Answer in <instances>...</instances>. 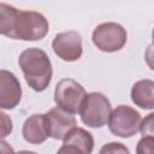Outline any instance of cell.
I'll return each instance as SVG.
<instances>
[{"label":"cell","instance_id":"14","mask_svg":"<svg viewBox=\"0 0 154 154\" xmlns=\"http://www.w3.org/2000/svg\"><path fill=\"white\" fill-rule=\"evenodd\" d=\"M136 154H154V137L143 136L137 143Z\"/></svg>","mask_w":154,"mask_h":154},{"label":"cell","instance_id":"17","mask_svg":"<svg viewBox=\"0 0 154 154\" xmlns=\"http://www.w3.org/2000/svg\"><path fill=\"white\" fill-rule=\"evenodd\" d=\"M57 154H84V152L82 149H79L78 147L70 144V143H64Z\"/></svg>","mask_w":154,"mask_h":154},{"label":"cell","instance_id":"1","mask_svg":"<svg viewBox=\"0 0 154 154\" xmlns=\"http://www.w3.org/2000/svg\"><path fill=\"white\" fill-rule=\"evenodd\" d=\"M46 17L35 11H22L0 4V32L7 37L24 41H37L48 32Z\"/></svg>","mask_w":154,"mask_h":154},{"label":"cell","instance_id":"20","mask_svg":"<svg viewBox=\"0 0 154 154\" xmlns=\"http://www.w3.org/2000/svg\"><path fill=\"white\" fill-rule=\"evenodd\" d=\"M17 154H36L35 152H30V150H20L19 153H17Z\"/></svg>","mask_w":154,"mask_h":154},{"label":"cell","instance_id":"16","mask_svg":"<svg viewBox=\"0 0 154 154\" xmlns=\"http://www.w3.org/2000/svg\"><path fill=\"white\" fill-rule=\"evenodd\" d=\"M0 116H1V136L5 137L12 131V122L4 112H1Z\"/></svg>","mask_w":154,"mask_h":154},{"label":"cell","instance_id":"21","mask_svg":"<svg viewBox=\"0 0 154 154\" xmlns=\"http://www.w3.org/2000/svg\"><path fill=\"white\" fill-rule=\"evenodd\" d=\"M152 37H153V45H154V29H153V31H152Z\"/></svg>","mask_w":154,"mask_h":154},{"label":"cell","instance_id":"8","mask_svg":"<svg viewBox=\"0 0 154 154\" xmlns=\"http://www.w3.org/2000/svg\"><path fill=\"white\" fill-rule=\"evenodd\" d=\"M46 120L48 126L49 137L55 140H65L67 134L76 128L77 123L71 113L57 107L52 108L46 113Z\"/></svg>","mask_w":154,"mask_h":154},{"label":"cell","instance_id":"2","mask_svg":"<svg viewBox=\"0 0 154 154\" xmlns=\"http://www.w3.org/2000/svg\"><path fill=\"white\" fill-rule=\"evenodd\" d=\"M18 64L29 87L35 91H43L52 79V65L48 55L40 48H28L19 55Z\"/></svg>","mask_w":154,"mask_h":154},{"label":"cell","instance_id":"11","mask_svg":"<svg viewBox=\"0 0 154 154\" xmlns=\"http://www.w3.org/2000/svg\"><path fill=\"white\" fill-rule=\"evenodd\" d=\"M131 100L141 108H154V81L141 79L136 82L131 89Z\"/></svg>","mask_w":154,"mask_h":154},{"label":"cell","instance_id":"9","mask_svg":"<svg viewBox=\"0 0 154 154\" xmlns=\"http://www.w3.org/2000/svg\"><path fill=\"white\" fill-rule=\"evenodd\" d=\"M22 96V88L17 77L6 70L0 71V107L4 109L14 108Z\"/></svg>","mask_w":154,"mask_h":154},{"label":"cell","instance_id":"10","mask_svg":"<svg viewBox=\"0 0 154 154\" xmlns=\"http://www.w3.org/2000/svg\"><path fill=\"white\" fill-rule=\"evenodd\" d=\"M22 134L24 140L31 144L45 142L46 138L49 137L46 114H32L29 117L23 124Z\"/></svg>","mask_w":154,"mask_h":154},{"label":"cell","instance_id":"18","mask_svg":"<svg viewBox=\"0 0 154 154\" xmlns=\"http://www.w3.org/2000/svg\"><path fill=\"white\" fill-rule=\"evenodd\" d=\"M144 59H146V63L149 66V69L154 70V45L153 43L147 47L146 53H144Z\"/></svg>","mask_w":154,"mask_h":154},{"label":"cell","instance_id":"15","mask_svg":"<svg viewBox=\"0 0 154 154\" xmlns=\"http://www.w3.org/2000/svg\"><path fill=\"white\" fill-rule=\"evenodd\" d=\"M140 131L142 136L154 137V113H150L144 117V119L141 122Z\"/></svg>","mask_w":154,"mask_h":154},{"label":"cell","instance_id":"6","mask_svg":"<svg viewBox=\"0 0 154 154\" xmlns=\"http://www.w3.org/2000/svg\"><path fill=\"white\" fill-rule=\"evenodd\" d=\"M93 43L102 52H117L122 49L126 42L125 29L113 22L102 23L93 31Z\"/></svg>","mask_w":154,"mask_h":154},{"label":"cell","instance_id":"4","mask_svg":"<svg viewBox=\"0 0 154 154\" xmlns=\"http://www.w3.org/2000/svg\"><path fill=\"white\" fill-rule=\"evenodd\" d=\"M87 93L84 88L72 78H64L58 82L54 90V101L59 108L67 113H79Z\"/></svg>","mask_w":154,"mask_h":154},{"label":"cell","instance_id":"13","mask_svg":"<svg viewBox=\"0 0 154 154\" xmlns=\"http://www.w3.org/2000/svg\"><path fill=\"white\" fill-rule=\"evenodd\" d=\"M99 154H130L128 147L119 142H109L101 147Z\"/></svg>","mask_w":154,"mask_h":154},{"label":"cell","instance_id":"3","mask_svg":"<svg viewBox=\"0 0 154 154\" xmlns=\"http://www.w3.org/2000/svg\"><path fill=\"white\" fill-rule=\"evenodd\" d=\"M112 113L109 100L101 93L87 94L79 109L82 122L89 128H102Z\"/></svg>","mask_w":154,"mask_h":154},{"label":"cell","instance_id":"7","mask_svg":"<svg viewBox=\"0 0 154 154\" xmlns=\"http://www.w3.org/2000/svg\"><path fill=\"white\" fill-rule=\"evenodd\" d=\"M52 48L54 53L65 61H75L82 55V38L77 31L70 30L55 35Z\"/></svg>","mask_w":154,"mask_h":154},{"label":"cell","instance_id":"19","mask_svg":"<svg viewBox=\"0 0 154 154\" xmlns=\"http://www.w3.org/2000/svg\"><path fill=\"white\" fill-rule=\"evenodd\" d=\"M1 154H16V153L13 152L12 147H11L7 142L2 141V142H1Z\"/></svg>","mask_w":154,"mask_h":154},{"label":"cell","instance_id":"5","mask_svg":"<svg viewBox=\"0 0 154 154\" xmlns=\"http://www.w3.org/2000/svg\"><path fill=\"white\" fill-rule=\"evenodd\" d=\"M141 122V116L135 108L120 105L112 111L108 119V128L113 135L126 138L140 131Z\"/></svg>","mask_w":154,"mask_h":154},{"label":"cell","instance_id":"12","mask_svg":"<svg viewBox=\"0 0 154 154\" xmlns=\"http://www.w3.org/2000/svg\"><path fill=\"white\" fill-rule=\"evenodd\" d=\"M64 143H70L84 152V154H91L94 148V138L90 132L85 131L82 128L72 129L64 140Z\"/></svg>","mask_w":154,"mask_h":154}]
</instances>
